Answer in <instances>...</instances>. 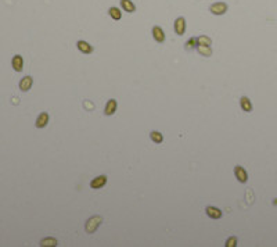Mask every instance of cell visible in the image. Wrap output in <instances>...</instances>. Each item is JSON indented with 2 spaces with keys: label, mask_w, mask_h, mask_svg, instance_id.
Wrapping results in <instances>:
<instances>
[{
  "label": "cell",
  "mask_w": 277,
  "mask_h": 247,
  "mask_svg": "<svg viewBox=\"0 0 277 247\" xmlns=\"http://www.w3.org/2000/svg\"><path fill=\"white\" fill-rule=\"evenodd\" d=\"M198 51H199L201 54H204V56H207V57L212 54V50H211L209 46H201V45H199V46H198Z\"/></svg>",
  "instance_id": "obj_15"
},
{
  "label": "cell",
  "mask_w": 277,
  "mask_h": 247,
  "mask_svg": "<svg viewBox=\"0 0 277 247\" xmlns=\"http://www.w3.org/2000/svg\"><path fill=\"white\" fill-rule=\"evenodd\" d=\"M153 35H154V38H155V41L164 42L165 35H164V32H162V29L159 27H154L153 28Z\"/></svg>",
  "instance_id": "obj_10"
},
{
  "label": "cell",
  "mask_w": 277,
  "mask_h": 247,
  "mask_svg": "<svg viewBox=\"0 0 277 247\" xmlns=\"http://www.w3.org/2000/svg\"><path fill=\"white\" fill-rule=\"evenodd\" d=\"M31 86H32V78H31V76H25V78H22L21 82H19V89L24 92L29 90Z\"/></svg>",
  "instance_id": "obj_4"
},
{
  "label": "cell",
  "mask_w": 277,
  "mask_h": 247,
  "mask_svg": "<svg viewBox=\"0 0 277 247\" xmlns=\"http://www.w3.org/2000/svg\"><path fill=\"white\" fill-rule=\"evenodd\" d=\"M48 122V115L46 113H42L38 117V119H36V126L38 128H43V126H46Z\"/></svg>",
  "instance_id": "obj_7"
},
{
  "label": "cell",
  "mask_w": 277,
  "mask_h": 247,
  "mask_svg": "<svg viewBox=\"0 0 277 247\" xmlns=\"http://www.w3.org/2000/svg\"><path fill=\"white\" fill-rule=\"evenodd\" d=\"M105 182H107V178L103 175V176H97L96 179H93L92 183H90V186H92L93 189H99V188H101V186H104Z\"/></svg>",
  "instance_id": "obj_5"
},
{
  "label": "cell",
  "mask_w": 277,
  "mask_h": 247,
  "mask_svg": "<svg viewBox=\"0 0 277 247\" xmlns=\"http://www.w3.org/2000/svg\"><path fill=\"white\" fill-rule=\"evenodd\" d=\"M197 41H198V45L201 46H211V39L208 36H199Z\"/></svg>",
  "instance_id": "obj_17"
},
{
  "label": "cell",
  "mask_w": 277,
  "mask_h": 247,
  "mask_svg": "<svg viewBox=\"0 0 277 247\" xmlns=\"http://www.w3.org/2000/svg\"><path fill=\"white\" fill-rule=\"evenodd\" d=\"M194 43H195V41H194V39H190V41L187 42V47H193Z\"/></svg>",
  "instance_id": "obj_21"
},
{
  "label": "cell",
  "mask_w": 277,
  "mask_h": 247,
  "mask_svg": "<svg viewBox=\"0 0 277 247\" xmlns=\"http://www.w3.org/2000/svg\"><path fill=\"white\" fill-rule=\"evenodd\" d=\"M236 243H237V240H236V237H231V239H229L227 240V247H233V246H236Z\"/></svg>",
  "instance_id": "obj_20"
},
{
  "label": "cell",
  "mask_w": 277,
  "mask_h": 247,
  "mask_svg": "<svg viewBox=\"0 0 277 247\" xmlns=\"http://www.w3.org/2000/svg\"><path fill=\"white\" fill-rule=\"evenodd\" d=\"M121 4H122V7L125 8V11H128V13H133L135 11V4H133L130 0H122L121 2Z\"/></svg>",
  "instance_id": "obj_13"
},
{
  "label": "cell",
  "mask_w": 277,
  "mask_h": 247,
  "mask_svg": "<svg viewBox=\"0 0 277 247\" xmlns=\"http://www.w3.org/2000/svg\"><path fill=\"white\" fill-rule=\"evenodd\" d=\"M184 18H178L175 22V29H176V33H179V35H183L184 33Z\"/></svg>",
  "instance_id": "obj_8"
},
{
  "label": "cell",
  "mask_w": 277,
  "mask_h": 247,
  "mask_svg": "<svg viewBox=\"0 0 277 247\" xmlns=\"http://www.w3.org/2000/svg\"><path fill=\"white\" fill-rule=\"evenodd\" d=\"M101 218L100 217H93V218H90L89 221H87V223H86V231L89 232V233H93L94 231L97 229V226L101 223Z\"/></svg>",
  "instance_id": "obj_1"
},
{
  "label": "cell",
  "mask_w": 277,
  "mask_h": 247,
  "mask_svg": "<svg viewBox=\"0 0 277 247\" xmlns=\"http://www.w3.org/2000/svg\"><path fill=\"white\" fill-rule=\"evenodd\" d=\"M234 172H236V176L238 178L240 182H245V180L248 179V175H247V172H245V169L242 168V167H236Z\"/></svg>",
  "instance_id": "obj_6"
},
{
  "label": "cell",
  "mask_w": 277,
  "mask_h": 247,
  "mask_svg": "<svg viewBox=\"0 0 277 247\" xmlns=\"http://www.w3.org/2000/svg\"><path fill=\"white\" fill-rule=\"evenodd\" d=\"M78 49L81 51H83V53H92V51H93L92 46H90L87 42H85V41H79L78 42Z\"/></svg>",
  "instance_id": "obj_11"
},
{
  "label": "cell",
  "mask_w": 277,
  "mask_h": 247,
  "mask_svg": "<svg viewBox=\"0 0 277 247\" xmlns=\"http://www.w3.org/2000/svg\"><path fill=\"white\" fill-rule=\"evenodd\" d=\"M116 110V102L115 100H110V102L107 103V107H105V114L107 115H111V114H114Z\"/></svg>",
  "instance_id": "obj_12"
},
{
  "label": "cell",
  "mask_w": 277,
  "mask_h": 247,
  "mask_svg": "<svg viewBox=\"0 0 277 247\" xmlns=\"http://www.w3.org/2000/svg\"><path fill=\"white\" fill-rule=\"evenodd\" d=\"M207 214L209 215L211 218H220L222 217V211L219 208H215V207H208L207 208Z\"/></svg>",
  "instance_id": "obj_9"
},
{
  "label": "cell",
  "mask_w": 277,
  "mask_h": 247,
  "mask_svg": "<svg viewBox=\"0 0 277 247\" xmlns=\"http://www.w3.org/2000/svg\"><path fill=\"white\" fill-rule=\"evenodd\" d=\"M110 15L112 17L114 20H121V11L118 10V8H115V7H112V8H110Z\"/></svg>",
  "instance_id": "obj_16"
},
{
  "label": "cell",
  "mask_w": 277,
  "mask_h": 247,
  "mask_svg": "<svg viewBox=\"0 0 277 247\" xmlns=\"http://www.w3.org/2000/svg\"><path fill=\"white\" fill-rule=\"evenodd\" d=\"M85 106H86L87 108H93V104H90V103H87V102L85 103Z\"/></svg>",
  "instance_id": "obj_22"
},
{
  "label": "cell",
  "mask_w": 277,
  "mask_h": 247,
  "mask_svg": "<svg viewBox=\"0 0 277 247\" xmlns=\"http://www.w3.org/2000/svg\"><path fill=\"white\" fill-rule=\"evenodd\" d=\"M11 64H13V68L15 71H21L22 67H24V60H22L21 56H14Z\"/></svg>",
  "instance_id": "obj_3"
},
{
  "label": "cell",
  "mask_w": 277,
  "mask_h": 247,
  "mask_svg": "<svg viewBox=\"0 0 277 247\" xmlns=\"http://www.w3.org/2000/svg\"><path fill=\"white\" fill-rule=\"evenodd\" d=\"M40 245L42 246H56L57 245V240L56 239H43Z\"/></svg>",
  "instance_id": "obj_19"
},
{
  "label": "cell",
  "mask_w": 277,
  "mask_h": 247,
  "mask_svg": "<svg viewBox=\"0 0 277 247\" xmlns=\"http://www.w3.org/2000/svg\"><path fill=\"white\" fill-rule=\"evenodd\" d=\"M241 107H242V110H244V111H251V110H252V106H251L250 100H248L247 97H242V99H241Z\"/></svg>",
  "instance_id": "obj_14"
},
{
  "label": "cell",
  "mask_w": 277,
  "mask_h": 247,
  "mask_svg": "<svg viewBox=\"0 0 277 247\" xmlns=\"http://www.w3.org/2000/svg\"><path fill=\"white\" fill-rule=\"evenodd\" d=\"M227 10V6L225 4V3H215V4L211 6V11H212L213 14H225Z\"/></svg>",
  "instance_id": "obj_2"
},
{
  "label": "cell",
  "mask_w": 277,
  "mask_h": 247,
  "mask_svg": "<svg viewBox=\"0 0 277 247\" xmlns=\"http://www.w3.org/2000/svg\"><path fill=\"white\" fill-rule=\"evenodd\" d=\"M151 139L157 143H161L162 142V135L159 132H151Z\"/></svg>",
  "instance_id": "obj_18"
}]
</instances>
